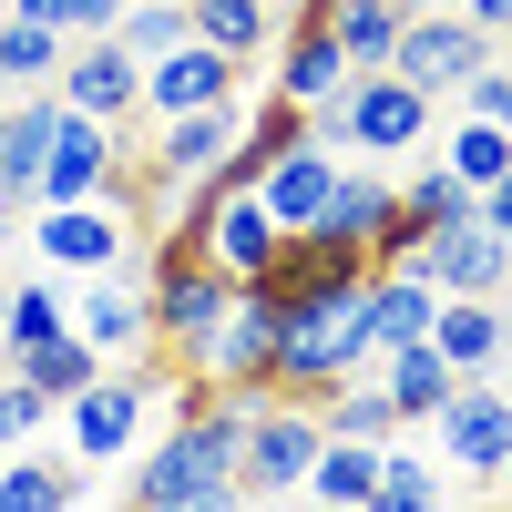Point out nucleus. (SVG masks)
<instances>
[{
    "mask_svg": "<svg viewBox=\"0 0 512 512\" xmlns=\"http://www.w3.org/2000/svg\"><path fill=\"white\" fill-rule=\"evenodd\" d=\"M379 369L369 359V277H338L308 297H277V400H328L338 379Z\"/></svg>",
    "mask_w": 512,
    "mask_h": 512,
    "instance_id": "obj_1",
    "label": "nucleus"
},
{
    "mask_svg": "<svg viewBox=\"0 0 512 512\" xmlns=\"http://www.w3.org/2000/svg\"><path fill=\"white\" fill-rule=\"evenodd\" d=\"M308 134H318V144H338V154L400 164V154H420V144L441 134V93H420L410 72L379 62V72H349V93L308 113Z\"/></svg>",
    "mask_w": 512,
    "mask_h": 512,
    "instance_id": "obj_2",
    "label": "nucleus"
},
{
    "mask_svg": "<svg viewBox=\"0 0 512 512\" xmlns=\"http://www.w3.org/2000/svg\"><path fill=\"white\" fill-rule=\"evenodd\" d=\"M164 400V359H113L93 390H72L62 400V441L82 472H103V461H134L144 451V420Z\"/></svg>",
    "mask_w": 512,
    "mask_h": 512,
    "instance_id": "obj_3",
    "label": "nucleus"
},
{
    "mask_svg": "<svg viewBox=\"0 0 512 512\" xmlns=\"http://www.w3.org/2000/svg\"><path fill=\"white\" fill-rule=\"evenodd\" d=\"M328 441V410L318 400H256L246 410V451H236V492H308V461Z\"/></svg>",
    "mask_w": 512,
    "mask_h": 512,
    "instance_id": "obj_4",
    "label": "nucleus"
},
{
    "mask_svg": "<svg viewBox=\"0 0 512 512\" xmlns=\"http://www.w3.org/2000/svg\"><path fill=\"white\" fill-rule=\"evenodd\" d=\"M144 236V216L123 195H82V205H31V256L62 277H93V267H123V246Z\"/></svg>",
    "mask_w": 512,
    "mask_h": 512,
    "instance_id": "obj_5",
    "label": "nucleus"
},
{
    "mask_svg": "<svg viewBox=\"0 0 512 512\" xmlns=\"http://www.w3.org/2000/svg\"><path fill=\"white\" fill-rule=\"evenodd\" d=\"M492 52H502V41H492L472 11H461V0H441V11H410V21H400L390 72H410L420 93H441V103H451V93H461V82H472Z\"/></svg>",
    "mask_w": 512,
    "mask_h": 512,
    "instance_id": "obj_6",
    "label": "nucleus"
},
{
    "mask_svg": "<svg viewBox=\"0 0 512 512\" xmlns=\"http://www.w3.org/2000/svg\"><path fill=\"white\" fill-rule=\"evenodd\" d=\"M431 431V451H441V472H461V482H492L502 472V451H512V400L492 390V379H461V390L420 420Z\"/></svg>",
    "mask_w": 512,
    "mask_h": 512,
    "instance_id": "obj_7",
    "label": "nucleus"
},
{
    "mask_svg": "<svg viewBox=\"0 0 512 512\" xmlns=\"http://www.w3.org/2000/svg\"><path fill=\"white\" fill-rule=\"evenodd\" d=\"M410 267L431 277L441 297H502V287H512V236H502L482 205H472V216H451V226H431V236H420V256H410Z\"/></svg>",
    "mask_w": 512,
    "mask_h": 512,
    "instance_id": "obj_8",
    "label": "nucleus"
},
{
    "mask_svg": "<svg viewBox=\"0 0 512 512\" xmlns=\"http://www.w3.org/2000/svg\"><path fill=\"white\" fill-rule=\"evenodd\" d=\"M195 379H216V390H267L277 379V287H236V308H226V328L205 338V359H195Z\"/></svg>",
    "mask_w": 512,
    "mask_h": 512,
    "instance_id": "obj_9",
    "label": "nucleus"
},
{
    "mask_svg": "<svg viewBox=\"0 0 512 512\" xmlns=\"http://www.w3.org/2000/svg\"><path fill=\"white\" fill-rule=\"evenodd\" d=\"M72 328L93 338L103 359H164V349H154V287H144L134 267H93V277H82Z\"/></svg>",
    "mask_w": 512,
    "mask_h": 512,
    "instance_id": "obj_10",
    "label": "nucleus"
},
{
    "mask_svg": "<svg viewBox=\"0 0 512 512\" xmlns=\"http://www.w3.org/2000/svg\"><path fill=\"white\" fill-rule=\"evenodd\" d=\"M52 93H62L72 113H103V123H134V113H144V62L123 52L113 31H82L72 52H62V72H52Z\"/></svg>",
    "mask_w": 512,
    "mask_h": 512,
    "instance_id": "obj_11",
    "label": "nucleus"
},
{
    "mask_svg": "<svg viewBox=\"0 0 512 512\" xmlns=\"http://www.w3.org/2000/svg\"><path fill=\"white\" fill-rule=\"evenodd\" d=\"M236 82H246L236 52H216V41H175L164 62H144V123H164V113H205V103H236Z\"/></svg>",
    "mask_w": 512,
    "mask_h": 512,
    "instance_id": "obj_12",
    "label": "nucleus"
},
{
    "mask_svg": "<svg viewBox=\"0 0 512 512\" xmlns=\"http://www.w3.org/2000/svg\"><path fill=\"white\" fill-rule=\"evenodd\" d=\"M338 144H318V134H297L267 175H256V195H267V216H277V236H308L318 216H328V195H338Z\"/></svg>",
    "mask_w": 512,
    "mask_h": 512,
    "instance_id": "obj_13",
    "label": "nucleus"
},
{
    "mask_svg": "<svg viewBox=\"0 0 512 512\" xmlns=\"http://www.w3.org/2000/svg\"><path fill=\"white\" fill-rule=\"evenodd\" d=\"M277 93H287V103H308V113L349 93V52H338L328 11H287V31H277Z\"/></svg>",
    "mask_w": 512,
    "mask_h": 512,
    "instance_id": "obj_14",
    "label": "nucleus"
},
{
    "mask_svg": "<svg viewBox=\"0 0 512 512\" xmlns=\"http://www.w3.org/2000/svg\"><path fill=\"white\" fill-rule=\"evenodd\" d=\"M52 123H62V93H52V82H31L21 103H0V205H31L41 154H52Z\"/></svg>",
    "mask_w": 512,
    "mask_h": 512,
    "instance_id": "obj_15",
    "label": "nucleus"
},
{
    "mask_svg": "<svg viewBox=\"0 0 512 512\" xmlns=\"http://www.w3.org/2000/svg\"><path fill=\"white\" fill-rule=\"evenodd\" d=\"M431 349L461 369V379H492L502 349H512V318H502V297H441V318H431Z\"/></svg>",
    "mask_w": 512,
    "mask_h": 512,
    "instance_id": "obj_16",
    "label": "nucleus"
},
{
    "mask_svg": "<svg viewBox=\"0 0 512 512\" xmlns=\"http://www.w3.org/2000/svg\"><path fill=\"white\" fill-rule=\"evenodd\" d=\"M390 216H400V185H390V164H369V154H359V164H338V195H328V216H318V226H328L338 246H359V256H369ZM369 267H379V256H369Z\"/></svg>",
    "mask_w": 512,
    "mask_h": 512,
    "instance_id": "obj_17",
    "label": "nucleus"
},
{
    "mask_svg": "<svg viewBox=\"0 0 512 512\" xmlns=\"http://www.w3.org/2000/svg\"><path fill=\"white\" fill-rule=\"evenodd\" d=\"M431 318H441V287L420 277V267H369V359L431 338Z\"/></svg>",
    "mask_w": 512,
    "mask_h": 512,
    "instance_id": "obj_18",
    "label": "nucleus"
},
{
    "mask_svg": "<svg viewBox=\"0 0 512 512\" xmlns=\"http://www.w3.org/2000/svg\"><path fill=\"white\" fill-rule=\"evenodd\" d=\"M379 390H390V400H400V420L420 431V420H431V410L461 390V369L431 349V338H410V349H379Z\"/></svg>",
    "mask_w": 512,
    "mask_h": 512,
    "instance_id": "obj_19",
    "label": "nucleus"
},
{
    "mask_svg": "<svg viewBox=\"0 0 512 512\" xmlns=\"http://www.w3.org/2000/svg\"><path fill=\"white\" fill-rule=\"evenodd\" d=\"M328 31H338V52H349V72H379L400 52V21L420 11V0H318Z\"/></svg>",
    "mask_w": 512,
    "mask_h": 512,
    "instance_id": "obj_20",
    "label": "nucleus"
},
{
    "mask_svg": "<svg viewBox=\"0 0 512 512\" xmlns=\"http://www.w3.org/2000/svg\"><path fill=\"white\" fill-rule=\"evenodd\" d=\"M185 11H195V41H216V52H236V62H267L277 31H287L277 0H185Z\"/></svg>",
    "mask_w": 512,
    "mask_h": 512,
    "instance_id": "obj_21",
    "label": "nucleus"
},
{
    "mask_svg": "<svg viewBox=\"0 0 512 512\" xmlns=\"http://www.w3.org/2000/svg\"><path fill=\"white\" fill-rule=\"evenodd\" d=\"M0 369H21L31 390H41V400L62 410L72 390H93V379H103L113 359H103V349H93V338H82V328H62V338H41V349H21V359H0Z\"/></svg>",
    "mask_w": 512,
    "mask_h": 512,
    "instance_id": "obj_22",
    "label": "nucleus"
},
{
    "mask_svg": "<svg viewBox=\"0 0 512 512\" xmlns=\"http://www.w3.org/2000/svg\"><path fill=\"white\" fill-rule=\"evenodd\" d=\"M379 451L390 441H349V431H328L318 441V461H308V502H379Z\"/></svg>",
    "mask_w": 512,
    "mask_h": 512,
    "instance_id": "obj_23",
    "label": "nucleus"
},
{
    "mask_svg": "<svg viewBox=\"0 0 512 512\" xmlns=\"http://www.w3.org/2000/svg\"><path fill=\"white\" fill-rule=\"evenodd\" d=\"M82 492V461H52V451H0V512H62Z\"/></svg>",
    "mask_w": 512,
    "mask_h": 512,
    "instance_id": "obj_24",
    "label": "nucleus"
},
{
    "mask_svg": "<svg viewBox=\"0 0 512 512\" xmlns=\"http://www.w3.org/2000/svg\"><path fill=\"white\" fill-rule=\"evenodd\" d=\"M431 144H441V164H451V175L482 195V185L502 175V164H512V123H492V113H461V103H451V123H441Z\"/></svg>",
    "mask_w": 512,
    "mask_h": 512,
    "instance_id": "obj_25",
    "label": "nucleus"
},
{
    "mask_svg": "<svg viewBox=\"0 0 512 512\" xmlns=\"http://www.w3.org/2000/svg\"><path fill=\"white\" fill-rule=\"evenodd\" d=\"M62 328H72V297H62L52 277H21V287H0V359L41 349V338H62Z\"/></svg>",
    "mask_w": 512,
    "mask_h": 512,
    "instance_id": "obj_26",
    "label": "nucleus"
},
{
    "mask_svg": "<svg viewBox=\"0 0 512 512\" xmlns=\"http://www.w3.org/2000/svg\"><path fill=\"white\" fill-rule=\"evenodd\" d=\"M62 52H72V31H52V21H31V11L0 0V82H52Z\"/></svg>",
    "mask_w": 512,
    "mask_h": 512,
    "instance_id": "obj_27",
    "label": "nucleus"
},
{
    "mask_svg": "<svg viewBox=\"0 0 512 512\" xmlns=\"http://www.w3.org/2000/svg\"><path fill=\"white\" fill-rule=\"evenodd\" d=\"M472 205H482V195L461 185V175H451L441 154H431V164H410V175H400V216H410L420 236H431V226H451V216H472Z\"/></svg>",
    "mask_w": 512,
    "mask_h": 512,
    "instance_id": "obj_28",
    "label": "nucleus"
},
{
    "mask_svg": "<svg viewBox=\"0 0 512 512\" xmlns=\"http://www.w3.org/2000/svg\"><path fill=\"white\" fill-rule=\"evenodd\" d=\"M113 41H123V52H134V62H164V52H175V41H195V11H185V0H123Z\"/></svg>",
    "mask_w": 512,
    "mask_h": 512,
    "instance_id": "obj_29",
    "label": "nucleus"
},
{
    "mask_svg": "<svg viewBox=\"0 0 512 512\" xmlns=\"http://www.w3.org/2000/svg\"><path fill=\"white\" fill-rule=\"evenodd\" d=\"M431 502H441V451L390 441L379 451V512H431Z\"/></svg>",
    "mask_w": 512,
    "mask_h": 512,
    "instance_id": "obj_30",
    "label": "nucleus"
},
{
    "mask_svg": "<svg viewBox=\"0 0 512 512\" xmlns=\"http://www.w3.org/2000/svg\"><path fill=\"white\" fill-rule=\"evenodd\" d=\"M52 420H62V410L41 400L31 379H21V369H0V451H21V441H41V431H52Z\"/></svg>",
    "mask_w": 512,
    "mask_h": 512,
    "instance_id": "obj_31",
    "label": "nucleus"
},
{
    "mask_svg": "<svg viewBox=\"0 0 512 512\" xmlns=\"http://www.w3.org/2000/svg\"><path fill=\"white\" fill-rule=\"evenodd\" d=\"M11 11H31V21H52V31H113L123 21V0H11Z\"/></svg>",
    "mask_w": 512,
    "mask_h": 512,
    "instance_id": "obj_32",
    "label": "nucleus"
},
{
    "mask_svg": "<svg viewBox=\"0 0 512 512\" xmlns=\"http://www.w3.org/2000/svg\"><path fill=\"white\" fill-rule=\"evenodd\" d=\"M461 113H492V123H512V52H492L472 82H461V93H451Z\"/></svg>",
    "mask_w": 512,
    "mask_h": 512,
    "instance_id": "obj_33",
    "label": "nucleus"
},
{
    "mask_svg": "<svg viewBox=\"0 0 512 512\" xmlns=\"http://www.w3.org/2000/svg\"><path fill=\"white\" fill-rule=\"evenodd\" d=\"M482 216H492V226H502V236H512V164H502V175H492V185H482Z\"/></svg>",
    "mask_w": 512,
    "mask_h": 512,
    "instance_id": "obj_34",
    "label": "nucleus"
},
{
    "mask_svg": "<svg viewBox=\"0 0 512 512\" xmlns=\"http://www.w3.org/2000/svg\"><path fill=\"white\" fill-rule=\"evenodd\" d=\"M461 11H472V21H482V31H492V41H502V31H512V0H461Z\"/></svg>",
    "mask_w": 512,
    "mask_h": 512,
    "instance_id": "obj_35",
    "label": "nucleus"
},
{
    "mask_svg": "<svg viewBox=\"0 0 512 512\" xmlns=\"http://www.w3.org/2000/svg\"><path fill=\"white\" fill-rule=\"evenodd\" d=\"M21 216H31V205H0V246H11V236H21Z\"/></svg>",
    "mask_w": 512,
    "mask_h": 512,
    "instance_id": "obj_36",
    "label": "nucleus"
},
{
    "mask_svg": "<svg viewBox=\"0 0 512 512\" xmlns=\"http://www.w3.org/2000/svg\"><path fill=\"white\" fill-rule=\"evenodd\" d=\"M492 492H512V451H502V472H492Z\"/></svg>",
    "mask_w": 512,
    "mask_h": 512,
    "instance_id": "obj_37",
    "label": "nucleus"
},
{
    "mask_svg": "<svg viewBox=\"0 0 512 512\" xmlns=\"http://www.w3.org/2000/svg\"><path fill=\"white\" fill-rule=\"evenodd\" d=\"M277 11H318V0H277Z\"/></svg>",
    "mask_w": 512,
    "mask_h": 512,
    "instance_id": "obj_38",
    "label": "nucleus"
},
{
    "mask_svg": "<svg viewBox=\"0 0 512 512\" xmlns=\"http://www.w3.org/2000/svg\"><path fill=\"white\" fill-rule=\"evenodd\" d=\"M502 52H512V31H502Z\"/></svg>",
    "mask_w": 512,
    "mask_h": 512,
    "instance_id": "obj_39",
    "label": "nucleus"
}]
</instances>
